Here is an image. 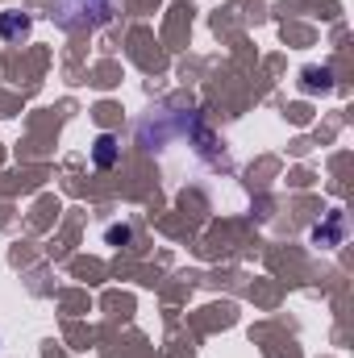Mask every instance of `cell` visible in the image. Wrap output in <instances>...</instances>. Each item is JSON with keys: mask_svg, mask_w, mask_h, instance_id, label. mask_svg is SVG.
<instances>
[{"mask_svg": "<svg viewBox=\"0 0 354 358\" xmlns=\"http://www.w3.org/2000/svg\"><path fill=\"white\" fill-rule=\"evenodd\" d=\"M63 29H96L113 17V0H50Z\"/></svg>", "mask_w": 354, "mask_h": 358, "instance_id": "cell-1", "label": "cell"}, {"mask_svg": "<svg viewBox=\"0 0 354 358\" xmlns=\"http://www.w3.org/2000/svg\"><path fill=\"white\" fill-rule=\"evenodd\" d=\"M117 159H121V146H117V138H113V134H100V138H96V146H92V163H96L100 171H108Z\"/></svg>", "mask_w": 354, "mask_h": 358, "instance_id": "cell-2", "label": "cell"}, {"mask_svg": "<svg viewBox=\"0 0 354 358\" xmlns=\"http://www.w3.org/2000/svg\"><path fill=\"white\" fill-rule=\"evenodd\" d=\"M29 25H34V21H29L25 13H17V8L0 13V38H4V42H17V38H25V34H29Z\"/></svg>", "mask_w": 354, "mask_h": 358, "instance_id": "cell-3", "label": "cell"}, {"mask_svg": "<svg viewBox=\"0 0 354 358\" xmlns=\"http://www.w3.org/2000/svg\"><path fill=\"white\" fill-rule=\"evenodd\" d=\"M342 229H346V225H342V213H334L330 225H317V229H313V242H317V246H338V242H342Z\"/></svg>", "mask_w": 354, "mask_h": 358, "instance_id": "cell-4", "label": "cell"}, {"mask_svg": "<svg viewBox=\"0 0 354 358\" xmlns=\"http://www.w3.org/2000/svg\"><path fill=\"white\" fill-rule=\"evenodd\" d=\"M317 88H334V76L330 71H304V92H317Z\"/></svg>", "mask_w": 354, "mask_h": 358, "instance_id": "cell-5", "label": "cell"}, {"mask_svg": "<svg viewBox=\"0 0 354 358\" xmlns=\"http://www.w3.org/2000/svg\"><path fill=\"white\" fill-rule=\"evenodd\" d=\"M108 242H129V229H125V225H121V229L113 225V229H108Z\"/></svg>", "mask_w": 354, "mask_h": 358, "instance_id": "cell-6", "label": "cell"}]
</instances>
